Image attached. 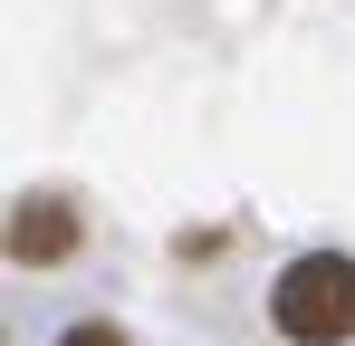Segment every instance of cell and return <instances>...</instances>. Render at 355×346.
Returning a JSON list of instances; mask_svg holds the SVG:
<instances>
[{
    "label": "cell",
    "instance_id": "obj_2",
    "mask_svg": "<svg viewBox=\"0 0 355 346\" xmlns=\"http://www.w3.org/2000/svg\"><path fill=\"white\" fill-rule=\"evenodd\" d=\"M77 240H87V222H77L67 192H19V202H10V260H19V270H58Z\"/></svg>",
    "mask_w": 355,
    "mask_h": 346
},
{
    "label": "cell",
    "instance_id": "obj_3",
    "mask_svg": "<svg viewBox=\"0 0 355 346\" xmlns=\"http://www.w3.org/2000/svg\"><path fill=\"white\" fill-rule=\"evenodd\" d=\"M58 346H135V337H125L116 318H77V327H67V337H58Z\"/></svg>",
    "mask_w": 355,
    "mask_h": 346
},
{
    "label": "cell",
    "instance_id": "obj_1",
    "mask_svg": "<svg viewBox=\"0 0 355 346\" xmlns=\"http://www.w3.org/2000/svg\"><path fill=\"white\" fill-rule=\"evenodd\" d=\"M269 327L288 346H346L355 337V260L346 250H307L269 279Z\"/></svg>",
    "mask_w": 355,
    "mask_h": 346
}]
</instances>
